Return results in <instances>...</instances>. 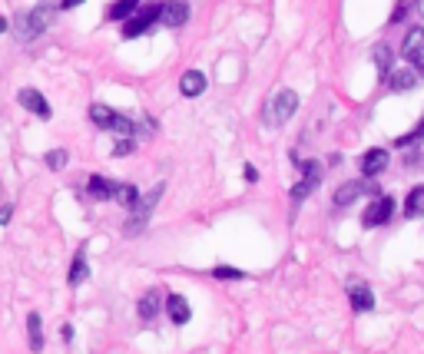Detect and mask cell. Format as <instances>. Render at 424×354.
<instances>
[{
    "mask_svg": "<svg viewBox=\"0 0 424 354\" xmlns=\"http://www.w3.org/2000/svg\"><path fill=\"white\" fill-rule=\"evenodd\" d=\"M50 20H54V11H50L47 4L33 7V11H23V13L13 17V37H17L20 43H30L50 27Z\"/></svg>",
    "mask_w": 424,
    "mask_h": 354,
    "instance_id": "cell-1",
    "label": "cell"
},
{
    "mask_svg": "<svg viewBox=\"0 0 424 354\" xmlns=\"http://www.w3.org/2000/svg\"><path fill=\"white\" fill-rule=\"evenodd\" d=\"M159 195H163V185H152L150 193L140 195V199L130 205V222L123 226V232H126V236H140L143 228H146L152 209H156V202H159Z\"/></svg>",
    "mask_w": 424,
    "mask_h": 354,
    "instance_id": "cell-2",
    "label": "cell"
},
{
    "mask_svg": "<svg viewBox=\"0 0 424 354\" xmlns=\"http://www.w3.org/2000/svg\"><path fill=\"white\" fill-rule=\"evenodd\" d=\"M90 119L97 123L99 129H109V133H120V136H136V123L130 116H123L116 109L103 106V103H93L90 106Z\"/></svg>",
    "mask_w": 424,
    "mask_h": 354,
    "instance_id": "cell-3",
    "label": "cell"
},
{
    "mask_svg": "<svg viewBox=\"0 0 424 354\" xmlns=\"http://www.w3.org/2000/svg\"><path fill=\"white\" fill-rule=\"evenodd\" d=\"M156 20H159V4L136 7V11L126 17V23H123V37H126V40H133V37H143V33L150 30Z\"/></svg>",
    "mask_w": 424,
    "mask_h": 354,
    "instance_id": "cell-4",
    "label": "cell"
},
{
    "mask_svg": "<svg viewBox=\"0 0 424 354\" xmlns=\"http://www.w3.org/2000/svg\"><path fill=\"white\" fill-rule=\"evenodd\" d=\"M392 212H394V199H392V195H378V193H375L371 205L365 209V215H361V226H365V228H378V226H384V222L392 219Z\"/></svg>",
    "mask_w": 424,
    "mask_h": 354,
    "instance_id": "cell-5",
    "label": "cell"
},
{
    "mask_svg": "<svg viewBox=\"0 0 424 354\" xmlns=\"http://www.w3.org/2000/svg\"><path fill=\"white\" fill-rule=\"evenodd\" d=\"M302 183H295L292 185V202L298 205V202H305V199H308V193H312V189H318V183H322V166H318V162H302Z\"/></svg>",
    "mask_w": 424,
    "mask_h": 354,
    "instance_id": "cell-6",
    "label": "cell"
},
{
    "mask_svg": "<svg viewBox=\"0 0 424 354\" xmlns=\"http://www.w3.org/2000/svg\"><path fill=\"white\" fill-rule=\"evenodd\" d=\"M295 109H298V97H295L292 90H279L272 99V106H269V123H272V126H282Z\"/></svg>",
    "mask_w": 424,
    "mask_h": 354,
    "instance_id": "cell-7",
    "label": "cell"
},
{
    "mask_svg": "<svg viewBox=\"0 0 424 354\" xmlns=\"http://www.w3.org/2000/svg\"><path fill=\"white\" fill-rule=\"evenodd\" d=\"M401 56L408 60V63H414L418 73H424V30H421V27H414V30L404 37Z\"/></svg>",
    "mask_w": 424,
    "mask_h": 354,
    "instance_id": "cell-8",
    "label": "cell"
},
{
    "mask_svg": "<svg viewBox=\"0 0 424 354\" xmlns=\"http://www.w3.org/2000/svg\"><path fill=\"white\" fill-rule=\"evenodd\" d=\"M361 195H375V185L368 179H355V183H345L335 189V205H351Z\"/></svg>",
    "mask_w": 424,
    "mask_h": 354,
    "instance_id": "cell-9",
    "label": "cell"
},
{
    "mask_svg": "<svg viewBox=\"0 0 424 354\" xmlns=\"http://www.w3.org/2000/svg\"><path fill=\"white\" fill-rule=\"evenodd\" d=\"M159 20H163V27H183L186 20H189V4H183V0H169V4H159Z\"/></svg>",
    "mask_w": 424,
    "mask_h": 354,
    "instance_id": "cell-10",
    "label": "cell"
},
{
    "mask_svg": "<svg viewBox=\"0 0 424 354\" xmlns=\"http://www.w3.org/2000/svg\"><path fill=\"white\" fill-rule=\"evenodd\" d=\"M20 106L23 109H30L33 116H40V119H50L54 116V109H50V103H47L44 97H40V90H33V86H27V90H20Z\"/></svg>",
    "mask_w": 424,
    "mask_h": 354,
    "instance_id": "cell-11",
    "label": "cell"
},
{
    "mask_svg": "<svg viewBox=\"0 0 424 354\" xmlns=\"http://www.w3.org/2000/svg\"><path fill=\"white\" fill-rule=\"evenodd\" d=\"M388 162H392L388 149H368L365 156H361V172H365V179H375V176H381V172L388 169Z\"/></svg>",
    "mask_w": 424,
    "mask_h": 354,
    "instance_id": "cell-12",
    "label": "cell"
},
{
    "mask_svg": "<svg viewBox=\"0 0 424 354\" xmlns=\"http://www.w3.org/2000/svg\"><path fill=\"white\" fill-rule=\"evenodd\" d=\"M388 83H392L394 93H411L418 86V70L414 66H398L394 73H388Z\"/></svg>",
    "mask_w": 424,
    "mask_h": 354,
    "instance_id": "cell-13",
    "label": "cell"
},
{
    "mask_svg": "<svg viewBox=\"0 0 424 354\" xmlns=\"http://www.w3.org/2000/svg\"><path fill=\"white\" fill-rule=\"evenodd\" d=\"M349 298H351V308H355V312H371V308H375V295H371V288L365 281H351Z\"/></svg>",
    "mask_w": 424,
    "mask_h": 354,
    "instance_id": "cell-14",
    "label": "cell"
},
{
    "mask_svg": "<svg viewBox=\"0 0 424 354\" xmlns=\"http://www.w3.org/2000/svg\"><path fill=\"white\" fill-rule=\"evenodd\" d=\"M166 312H169V322L173 324H186L193 318V308L186 305L183 295H169V298H166Z\"/></svg>",
    "mask_w": 424,
    "mask_h": 354,
    "instance_id": "cell-15",
    "label": "cell"
},
{
    "mask_svg": "<svg viewBox=\"0 0 424 354\" xmlns=\"http://www.w3.org/2000/svg\"><path fill=\"white\" fill-rule=\"evenodd\" d=\"M116 189H120V183H109V179H103V176H93L87 183V193H90V199H116Z\"/></svg>",
    "mask_w": 424,
    "mask_h": 354,
    "instance_id": "cell-16",
    "label": "cell"
},
{
    "mask_svg": "<svg viewBox=\"0 0 424 354\" xmlns=\"http://www.w3.org/2000/svg\"><path fill=\"white\" fill-rule=\"evenodd\" d=\"M206 90V76L199 73V70H186L183 76H179V93L183 97H199Z\"/></svg>",
    "mask_w": 424,
    "mask_h": 354,
    "instance_id": "cell-17",
    "label": "cell"
},
{
    "mask_svg": "<svg viewBox=\"0 0 424 354\" xmlns=\"http://www.w3.org/2000/svg\"><path fill=\"white\" fill-rule=\"evenodd\" d=\"M27 334H30V351H44V322H40V315L30 312L27 315Z\"/></svg>",
    "mask_w": 424,
    "mask_h": 354,
    "instance_id": "cell-18",
    "label": "cell"
},
{
    "mask_svg": "<svg viewBox=\"0 0 424 354\" xmlns=\"http://www.w3.org/2000/svg\"><path fill=\"white\" fill-rule=\"evenodd\" d=\"M404 215H408V219L424 215V185H414L411 193H408V199H404Z\"/></svg>",
    "mask_w": 424,
    "mask_h": 354,
    "instance_id": "cell-19",
    "label": "cell"
},
{
    "mask_svg": "<svg viewBox=\"0 0 424 354\" xmlns=\"http://www.w3.org/2000/svg\"><path fill=\"white\" fill-rule=\"evenodd\" d=\"M87 275H90V269H87V248H80L73 255V265H70V285H83L87 281Z\"/></svg>",
    "mask_w": 424,
    "mask_h": 354,
    "instance_id": "cell-20",
    "label": "cell"
},
{
    "mask_svg": "<svg viewBox=\"0 0 424 354\" xmlns=\"http://www.w3.org/2000/svg\"><path fill=\"white\" fill-rule=\"evenodd\" d=\"M136 7H140V0H113L107 7V20H126Z\"/></svg>",
    "mask_w": 424,
    "mask_h": 354,
    "instance_id": "cell-21",
    "label": "cell"
},
{
    "mask_svg": "<svg viewBox=\"0 0 424 354\" xmlns=\"http://www.w3.org/2000/svg\"><path fill=\"white\" fill-rule=\"evenodd\" d=\"M136 312H140L143 322H152L156 312H159V295H156V291H146V295L140 298V308H136Z\"/></svg>",
    "mask_w": 424,
    "mask_h": 354,
    "instance_id": "cell-22",
    "label": "cell"
},
{
    "mask_svg": "<svg viewBox=\"0 0 424 354\" xmlns=\"http://www.w3.org/2000/svg\"><path fill=\"white\" fill-rule=\"evenodd\" d=\"M375 66H378L381 76L392 73V50L388 47H375Z\"/></svg>",
    "mask_w": 424,
    "mask_h": 354,
    "instance_id": "cell-23",
    "label": "cell"
},
{
    "mask_svg": "<svg viewBox=\"0 0 424 354\" xmlns=\"http://www.w3.org/2000/svg\"><path fill=\"white\" fill-rule=\"evenodd\" d=\"M116 199H120V202L130 209V205L140 199V189H136V185H120V189H116Z\"/></svg>",
    "mask_w": 424,
    "mask_h": 354,
    "instance_id": "cell-24",
    "label": "cell"
},
{
    "mask_svg": "<svg viewBox=\"0 0 424 354\" xmlns=\"http://www.w3.org/2000/svg\"><path fill=\"white\" fill-rule=\"evenodd\" d=\"M421 136H424V119H421V123H418V126L411 129V133H404V136H398V140H394V142H398V146H414V142L421 140Z\"/></svg>",
    "mask_w": 424,
    "mask_h": 354,
    "instance_id": "cell-25",
    "label": "cell"
},
{
    "mask_svg": "<svg viewBox=\"0 0 424 354\" xmlns=\"http://www.w3.org/2000/svg\"><path fill=\"white\" fill-rule=\"evenodd\" d=\"M66 166V149H50L47 152V169H63Z\"/></svg>",
    "mask_w": 424,
    "mask_h": 354,
    "instance_id": "cell-26",
    "label": "cell"
},
{
    "mask_svg": "<svg viewBox=\"0 0 424 354\" xmlns=\"http://www.w3.org/2000/svg\"><path fill=\"white\" fill-rule=\"evenodd\" d=\"M212 275H216V279H222V281L246 279V271H239V269H226V265H219V269H212Z\"/></svg>",
    "mask_w": 424,
    "mask_h": 354,
    "instance_id": "cell-27",
    "label": "cell"
},
{
    "mask_svg": "<svg viewBox=\"0 0 424 354\" xmlns=\"http://www.w3.org/2000/svg\"><path fill=\"white\" fill-rule=\"evenodd\" d=\"M136 149V142H133V136H123L116 146H113V156H130V152Z\"/></svg>",
    "mask_w": 424,
    "mask_h": 354,
    "instance_id": "cell-28",
    "label": "cell"
},
{
    "mask_svg": "<svg viewBox=\"0 0 424 354\" xmlns=\"http://www.w3.org/2000/svg\"><path fill=\"white\" fill-rule=\"evenodd\" d=\"M404 17H408V0H398V4H394V13H392V23L404 20Z\"/></svg>",
    "mask_w": 424,
    "mask_h": 354,
    "instance_id": "cell-29",
    "label": "cell"
},
{
    "mask_svg": "<svg viewBox=\"0 0 424 354\" xmlns=\"http://www.w3.org/2000/svg\"><path fill=\"white\" fill-rule=\"evenodd\" d=\"M13 215V205H0V226H7Z\"/></svg>",
    "mask_w": 424,
    "mask_h": 354,
    "instance_id": "cell-30",
    "label": "cell"
},
{
    "mask_svg": "<svg viewBox=\"0 0 424 354\" xmlns=\"http://www.w3.org/2000/svg\"><path fill=\"white\" fill-rule=\"evenodd\" d=\"M60 338H63L66 344L73 341V324H63V328H60Z\"/></svg>",
    "mask_w": 424,
    "mask_h": 354,
    "instance_id": "cell-31",
    "label": "cell"
},
{
    "mask_svg": "<svg viewBox=\"0 0 424 354\" xmlns=\"http://www.w3.org/2000/svg\"><path fill=\"white\" fill-rule=\"evenodd\" d=\"M80 4H83V0H60V11H73Z\"/></svg>",
    "mask_w": 424,
    "mask_h": 354,
    "instance_id": "cell-32",
    "label": "cell"
},
{
    "mask_svg": "<svg viewBox=\"0 0 424 354\" xmlns=\"http://www.w3.org/2000/svg\"><path fill=\"white\" fill-rule=\"evenodd\" d=\"M246 179H249V183H259V172H255V166H246Z\"/></svg>",
    "mask_w": 424,
    "mask_h": 354,
    "instance_id": "cell-33",
    "label": "cell"
},
{
    "mask_svg": "<svg viewBox=\"0 0 424 354\" xmlns=\"http://www.w3.org/2000/svg\"><path fill=\"white\" fill-rule=\"evenodd\" d=\"M7 27H11V23H7V17H0V33H7Z\"/></svg>",
    "mask_w": 424,
    "mask_h": 354,
    "instance_id": "cell-34",
    "label": "cell"
},
{
    "mask_svg": "<svg viewBox=\"0 0 424 354\" xmlns=\"http://www.w3.org/2000/svg\"><path fill=\"white\" fill-rule=\"evenodd\" d=\"M418 13H421V17H424V0H418Z\"/></svg>",
    "mask_w": 424,
    "mask_h": 354,
    "instance_id": "cell-35",
    "label": "cell"
}]
</instances>
